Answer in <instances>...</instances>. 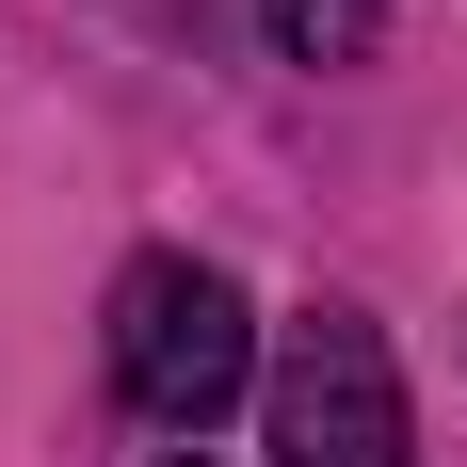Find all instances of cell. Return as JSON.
<instances>
[{
    "mask_svg": "<svg viewBox=\"0 0 467 467\" xmlns=\"http://www.w3.org/2000/svg\"><path fill=\"white\" fill-rule=\"evenodd\" d=\"M258 33H275L290 65H371V48H387V0H258Z\"/></svg>",
    "mask_w": 467,
    "mask_h": 467,
    "instance_id": "obj_3",
    "label": "cell"
},
{
    "mask_svg": "<svg viewBox=\"0 0 467 467\" xmlns=\"http://www.w3.org/2000/svg\"><path fill=\"white\" fill-rule=\"evenodd\" d=\"M275 451L290 467H420L403 451V371H387L371 306H306L275 338Z\"/></svg>",
    "mask_w": 467,
    "mask_h": 467,
    "instance_id": "obj_2",
    "label": "cell"
},
{
    "mask_svg": "<svg viewBox=\"0 0 467 467\" xmlns=\"http://www.w3.org/2000/svg\"><path fill=\"white\" fill-rule=\"evenodd\" d=\"M113 387H130L161 435H210L258 387V306H242L210 258H130L113 275Z\"/></svg>",
    "mask_w": 467,
    "mask_h": 467,
    "instance_id": "obj_1",
    "label": "cell"
},
{
    "mask_svg": "<svg viewBox=\"0 0 467 467\" xmlns=\"http://www.w3.org/2000/svg\"><path fill=\"white\" fill-rule=\"evenodd\" d=\"M178 467H210V451H178Z\"/></svg>",
    "mask_w": 467,
    "mask_h": 467,
    "instance_id": "obj_4",
    "label": "cell"
}]
</instances>
